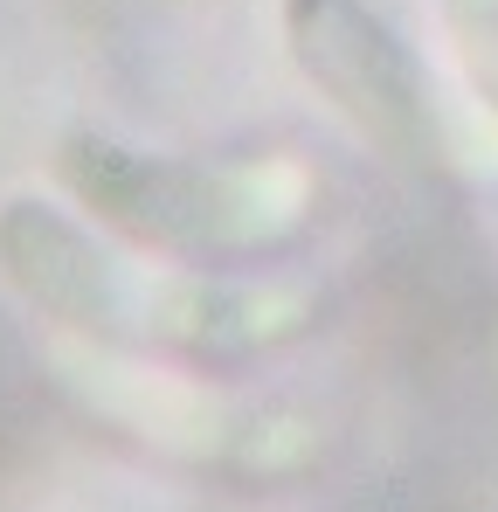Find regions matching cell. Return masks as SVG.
<instances>
[{"mask_svg": "<svg viewBox=\"0 0 498 512\" xmlns=\"http://www.w3.org/2000/svg\"><path fill=\"white\" fill-rule=\"evenodd\" d=\"M291 42L298 63L319 84L367 118L381 139H415L422 132V77L395 28H381L360 0H291Z\"/></svg>", "mask_w": 498, "mask_h": 512, "instance_id": "6da1fadb", "label": "cell"}]
</instances>
